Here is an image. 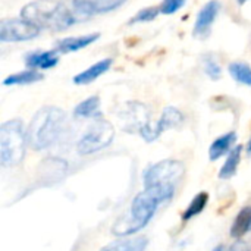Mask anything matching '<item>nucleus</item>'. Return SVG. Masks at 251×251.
Masks as SVG:
<instances>
[{
    "mask_svg": "<svg viewBox=\"0 0 251 251\" xmlns=\"http://www.w3.org/2000/svg\"><path fill=\"white\" fill-rule=\"evenodd\" d=\"M66 128V113L56 106H44L32 116L28 125V146L37 151L50 149L62 138Z\"/></svg>",
    "mask_w": 251,
    "mask_h": 251,
    "instance_id": "obj_1",
    "label": "nucleus"
},
{
    "mask_svg": "<svg viewBox=\"0 0 251 251\" xmlns=\"http://www.w3.org/2000/svg\"><path fill=\"white\" fill-rule=\"evenodd\" d=\"M166 201V199L153 188H144L143 193L137 194L132 200L131 209L128 215L122 216L112 228L113 235L118 237H129L140 232L146 228L153 219L160 203Z\"/></svg>",
    "mask_w": 251,
    "mask_h": 251,
    "instance_id": "obj_2",
    "label": "nucleus"
},
{
    "mask_svg": "<svg viewBox=\"0 0 251 251\" xmlns=\"http://www.w3.org/2000/svg\"><path fill=\"white\" fill-rule=\"evenodd\" d=\"M21 18L49 31H63L75 22L74 12L60 0H34L21 9Z\"/></svg>",
    "mask_w": 251,
    "mask_h": 251,
    "instance_id": "obj_3",
    "label": "nucleus"
},
{
    "mask_svg": "<svg viewBox=\"0 0 251 251\" xmlns=\"http://www.w3.org/2000/svg\"><path fill=\"white\" fill-rule=\"evenodd\" d=\"M184 175L185 166L181 160L166 159L154 163L144 172V188L157 190L166 200H171Z\"/></svg>",
    "mask_w": 251,
    "mask_h": 251,
    "instance_id": "obj_4",
    "label": "nucleus"
},
{
    "mask_svg": "<svg viewBox=\"0 0 251 251\" xmlns=\"http://www.w3.org/2000/svg\"><path fill=\"white\" fill-rule=\"evenodd\" d=\"M28 137L19 119L3 122L0 126V166L10 168L22 162Z\"/></svg>",
    "mask_w": 251,
    "mask_h": 251,
    "instance_id": "obj_5",
    "label": "nucleus"
},
{
    "mask_svg": "<svg viewBox=\"0 0 251 251\" xmlns=\"http://www.w3.org/2000/svg\"><path fill=\"white\" fill-rule=\"evenodd\" d=\"M115 138V128L109 121L96 119V122L85 131L76 144V150L81 156L94 154L112 144Z\"/></svg>",
    "mask_w": 251,
    "mask_h": 251,
    "instance_id": "obj_6",
    "label": "nucleus"
},
{
    "mask_svg": "<svg viewBox=\"0 0 251 251\" xmlns=\"http://www.w3.org/2000/svg\"><path fill=\"white\" fill-rule=\"evenodd\" d=\"M40 29L24 18L4 19L0 24V41L1 43H19L28 41L38 35Z\"/></svg>",
    "mask_w": 251,
    "mask_h": 251,
    "instance_id": "obj_7",
    "label": "nucleus"
},
{
    "mask_svg": "<svg viewBox=\"0 0 251 251\" xmlns=\"http://www.w3.org/2000/svg\"><path fill=\"white\" fill-rule=\"evenodd\" d=\"M184 122V115L181 110H178L176 107H166L160 116V119L157 121L156 125H151V124H147L140 135L147 141V143H151L154 140H157L160 137V134H163L165 131L168 129H172V128H176L179 125H182Z\"/></svg>",
    "mask_w": 251,
    "mask_h": 251,
    "instance_id": "obj_8",
    "label": "nucleus"
},
{
    "mask_svg": "<svg viewBox=\"0 0 251 251\" xmlns=\"http://www.w3.org/2000/svg\"><path fill=\"white\" fill-rule=\"evenodd\" d=\"M121 118L124 122V129L128 132H141V129L150 124L147 107L143 103H128Z\"/></svg>",
    "mask_w": 251,
    "mask_h": 251,
    "instance_id": "obj_9",
    "label": "nucleus"
},
{
    "mask_svg": "<svg viewBox=\"0 0 251 251\" xmlns=\"http://www.w3.org/2000/svg\"><path fill=\"white\" fill-rule=\"evenodd\" d=\"M219 9H221V4L219 1L216 0H212V1H207L199 12L197 15V19H196V25H194V35L196 37H206L219 13Z\"/></svg>",
    "mask_w": 251,
    "mask_h": 251,
    "instance_id": "obj_10",
    "label": "nucleus"
},
{
    "mask_svg": "<svg viewBox=\"0 0 251 251\" xmlns=\"http://www.w3.org/2000/svg\"><path fill=\"white\" fill-rule=\"evenodd\" d=\"M126 0H72L76 10L82 13H104L122 6Z\"/></svg>",
    "mask_w": 251,
    "mask_h": 251,
    "instance_id": "obj_11",
    "label": "nucleus"
},
{
    "mask_svg": "<svg viewBox=\"0 0 251 251\" xmlns=\"http://www.w3.org/2000/svg\"><path fill=\"white\" fill-rule=\"evenodd\" d=\"M59 63V56L54 50L29 53L25 57V65L29 69H51Z\"/></svg>",
    "mask_w": 251,
    "mask_h": 251,
    "instance_id": "obj_12",
    "label": "nucleus"
},
{
    "mask_svg": "<svg viewBox=\"0 0 251 251\" xmlns=\"http://www.w3.org/2000/svg\"><path fill=\"white\" fill-rule=\"evenodd\" d=\"M112 59H103L94 65H91L88 69L79 72L78 75L74 76V82L76 85H87V84H91L93 81H96L99 76H101L104 72L109 71V68L112 66Z\"/></svg>",
    "mask_w": 251,
    "mask_h": 251,
    "instance_id": "obj_13",
    "label": "nucleus"
},
{
    "mask_svg": "<svg viewBox=\"0 0 251 251\" xmlns=\"http://www.w3.org/2000/svg\"><path fill=\"white\" fill-rule=\"evenodd\" d=\"M100 37V34H87V35H79V37H68L59 41L57 44V50L60 53H71V51H76L81 50L90 44H93L94 41H97Z\"/></svg>",
    "mask_w": 251,
    "mask_h": 251,
    "instance_id": "obj_14",
    "label": "nucleus"
},
{
    "mask_svg": "<svg viewBox=\"0 0 251 251\" xmlns=\"http://www.w3.org/2000/svg\"><path fill=\"white\" fill-rule=\"evenodd\" d=\"M235 141H237L235 132H228V134H224L222 137L216 138L209 147V159L215 162V160L221 159L224 154L231 153Z\"/></svg>",
    "mask_w": 251,
    "mask_h": 251,
    "instance_id": "obj_15",
    "label": "nucleus"
},
{
    "mask_svg": "<svg viewBox=\"0 0 251 251\" xmlns=\"http://www.w3.org/2000/svg\"><path fill=\"white\" fill-rule=\"evenodd\" d=\"M147 244L149 240L146 237H135V238L125 237L124 240H118L107 244L100 251H144L147 249Z\"/></svg>",
    "mask_w": 251,
    "mask_h": 251,
    "instance_id": "obj_16",
    "label": "nucleus"
},
{
    "mask_svg": "<svg viewBox=\"0 0 251 251\" xmlns=\"http://www.w3.org/2000/svg\"><path fill=\"white\" fill-rule=\"evenodd\" d=\"M74 115L76 118H85V119H100L101 112H100V99L97 96L88 97L84 101H81L75 110Z\"/></svg>",
    "mask_w": 251,
    "mask_h": 251,
    "instance_id": "obj_17",
    "label": "nucleus"
},
{
    "mask_svg": "<svg viewBox=\"0 0 251 251\" xmlns=\"http://www.w3.org/2000/svg\"><path fill=\"white\" fill-rule=\"evenodd\" d=\"M251 229V207H243L231 226V237L241 240Z\"/></svg>",
    "mask_w": 251,
    "mask_h": 251,
    "instance_id": "obj_18",
    "label": "nucleus"
},
{
    "mask_svg": "<svg viewBox=\"0 0 251 251\" xmlns=\"http://www.w3.org/2000/svg\"><path fill=\"white\" fill-rule=\"evenodd\" d=\"M241 151H243V146H237L231 150V153H228L226 162L224 163V166L219 171L221 179H229L237 174L238 165L241 162Z\"/></svg>",
    "mask_w": 251,
    "mask_h": 251,
    "instance_id": "obj_19",
    "label": "nucleus"
},
{
    "mask_svg": "<svg viewBox=\"0 0 251 251\" xmlns=\"http://www.w3.org/2000/svg\"><path fill=\"white\" fill-rule=\"evenodd\" d=\"M44 76L41 72L35 71V69H26V71H22V72H18V74H13V75H9L3 84L4 85H28V84H34V82H38L41 81Z\"/></svg>",
    "mask_w": 251,
    "mask_h": 251,
    "instance_id": "obj_20",
    "label": "nucleus"
},
{
    "mask_svg": "<svg viewBox=\"0 0 251 251\" xmlns=\"http://www.w3.org/2000/svg\"><path fill=\"white\" fill-rule=\"evenodd\" d=\"M207 203H209V194H207L206 191L199 193V194L191 200V203L188 204V207L185 209V212L182 213V221L187 222V221L196 218L197 215H200V213L206 209Z\"/></svg>",
    "mask_w": 251,
    "mask_h": 251,
    "instance_id": "obj_21",
    "label": "nucleus"
},
{
    "mask_svg": "<svg viewBox=\"0 0 251 251\" xmlns=\"http://www.w3.org/2000/svg\"><path fill=\"white\" fill-rule=\"evenodd\" d=\"M229 74L231 76L244 85H251V66L241 63V62H235L229 65Z\"/></svg>",
    "mask_w": 251,
    "mask_h": 251,
    "instance_id": "obj_22",
    "label": "nucleus"
},
{
    "mask_svg": "<svg viewBox=\"0 0 251 251\" xmlns=\"http://www.w3.org/2000/svg\"><path fill=\"white\" fill-rule=\"evenodd\" d=\"M162 13L160 12V7H146V9H141L131 21L129 24H137V22H150L153 19H156V16Z\"/></svg>",
    "mask_w": 251,
    "mask_h": 251,
    "instance_id": "obj_23",
    "label": "nucleus"
},
{
    "mask_svg": "<svg viewBox=\"0 0 251 251\" xmlns=\"http://www.w3.org/2000/svg\"><path fill=\"white\" fill-rule=\"evenodd\" d=\"M203 65H204V71L206 74L213 79V81H218L222 75V69L219 66V63L212 57V56H206L203 59Z\"/></svg>",
    "mask_w": 251,
    "mask_h": 251,
    "instance_id": "obj_24",
    "label": "nucleus"
},
{
    "mask_svg": "<svg viewBox=\"0 0 251 251\" xmlns=\"http://www.w3.org/2000/svg\"><path fill=\"white\" fill-rule=\"evenodd\" d=\"M185 4V0H163L160 6V12L165 15H172L176 10H179Z\"/></svg>",
    "mask_w": 251,
    "mask_h": 251,
    "instance_id": "obj_25",
    "label": "nucleus"
},
{
    "mask_svg": "<svg viewBox=\"0 0 251 251\" xmlns=\"http://www.w3.org/2000/svg\"><path fill=\"white\" fill-rule=\"evenodd\" d=\"M229 251H251V247L247 244V243H244V241H235L232 246H231V249Z\"/></svg>",
    "mask_w": 251,
    "mask_h": 251,
    "instance_id": "obj_26",
    "label": "nucleus"
},
{
    "mask_svg": "<svg viewBox=\"0 0 251 251\" xmlns=\"http://www.w3.org/2000/svg\"><path fill=\"white\" fill-rule=\"evenodd\" d=\"M213 251H226V249H225L224 246H218V247H215V250Z\"/></svg>",
    "mask_w": 251,
    "mask_h": 251,
    "instance_id": "obj_27",
    "label": "nucleus"
},
{
    "mask_svg": "<svg viewBox=\"0 0 251 251\" xmlns=\"http://www.w3.org/2000/svg\"><path fill=\"white\" fill-rule=\"evenodd\" d=\"M247 153L251 154V138H250V141H249V144H247Z\"/></svg>",
    "mask_w": 251,
    "mask_h": 251,
    "instance_id": "obj_28",
    "label": "nucleus"
},
{
    "mask_svg": "<svg viewBox=\"0 0 251 251\" xmlns=\"http://www.w3.org/2000/svg\"><path fill=\"white\" fill-rule=\"evenodd\" d=\"M246 1H247V0H238V3H240V4H243V3H246Z\"/></svg>",
    "mask_w": 251,
    "mask_h": 251,
    "instance_id": "obj_29",
    "label": "nucleus"
}]
</instances>
